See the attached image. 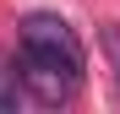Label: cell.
<instances>
[{
    "label": "cell",
    "instance_id": "cell-3",
    "mask_svg": "<svg viewBox=\"0 0 120 114\" xmlns=\"http://www.w3.org/2000/svg\"><path fill=\"white\" fill-rule=\"evenodd\" d=\"M115 65H120V54H115ZM115 82H120V71H115Z\"/></svg>",
    "mask_w": 120,
    "mask_h": 114
},
{
    "label": "cell",
    "instance_id": "cell-2",
    "mask_svg": "<svg viewBox=\"0 0 120 114\" xmlns=\"http://www.w3.org/2000/svg\"><path fill=\"white\" fill-rule=\"evenodd\" d=\"M16 49L55 54V60H66V65H87V49H82V38H76V27L66 16H55V11H27L22 27H16Z\"/></svg>",
    "mask_w": 120,
    "mask_h": 114
},
{
    "label": "cell",
    "instance_id": "cell-1",
    "mask_svg": "<svg viewBox=\"0 0 120 114\" xmlns=\"http://www.w3.org/2000/svg\"><path fill=\"white\" fill-rule=\"evenodd\" d=\"M16 82H22V92L33 103H44V109H66L76 103V92H82V65H66V60H55V54H27V49H16Z\"/></svg>",
    "mask_w": 120,
    "mask_h": 114
}]
</instances>
